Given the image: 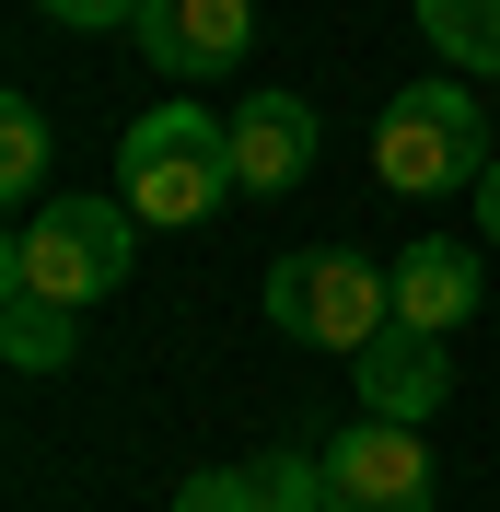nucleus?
Masks as SVG:
<instances>
[{"label":"nucleus","mask_w":500,"mask_h":512,"mask_svg":"<svg viewBox=\"0 0 500 512\" xmlns=\"http://www.w3.org/2000/svg\"><path fill=\"white\" fill-rule=\"evenodd\" d=\"M245 187L233 175V117H210V105H152V117H128L117 140V198L140 210V233H175V222H210L221 198Z\"/></svg>","instance_id":"nucleus-1"},{"label":"nucleus","mask_w":500,"mask_h":512,"mask_svg":"<svg viewBox=\"0 0 500 512\" xmlns=\"http://www.w3.org/2000/svg\"><path fill=\"white\" fill-rule=\"evenodd\" d=\"M140 256V210L128 198H35L12 256H0V291H35V303H105Z\"/></svg>","instance_id":"nucleus-2"},{"label":"nucleus","mask_w":500,"mask_h":512,"mask_svg":"<svg viewBox=\"0 0 500 512\" xmlns=\"http://www.w3.org/2000/svg\"><path fill=\"white\" fill-rule=\"evenodd\" d=\"M489 117H477V94L454 82V70H431V82H407L396 105L373 117V175L396 198H442V187H477L489 175Z\"/></svg>","instance_id":"nucleus-3"},{"label":"nucleus","mask_w":500,"mask_h":512,"mask_svg":"<svg viewBox=\"0 0 500 512\" xmlns=\"http://www.w3.org/2000/svg\"><path fill=\"white\" fill-rule=\"evenodd\" d=\"M268 326L280 338H314V350H373L384 326H396V268H373V256L349 245H303L268 268Z\"/></svg>","instance_id":"nucleus-4"},{"label":"nucleus","mask_w":500,"mask_h":512,"mask_svg":"<svg viewBox=\"0 0 500 512\" xmlns=\"http://www.w3.org/2000/svg\"><path fill=\"white\" fill-rule=\"evenodd\" d=\"M326 501L338 512H431V443H419V419H373L326 443Z\"/></svg>","instance_id":"nucleus-5"},{"label":"nucleus","mask_w":500,"mask_h":512,"mask_svg":"<svg viewBox=\"0 0 500 512\" xmlns=\"http://www.w3.org/2000/svg\"><path fill=\"white\" fill-rule=\"evenodd\" d=\"M349 384H361L373 419H431L454 396V350H442L431 326H384L373 350H349Z\"/></svg>","instance_id":"nucleus-6"},{"label":"nucleus","mask_w":500,"mask_h":512,"mask_svg":"<svg viewBox=\"0 0 500 512\" xmlns=\"http://www.w3.org/2000/svg\"><path fill=\"white\" fill-rule=\"evenodd\" d=\"M128 35L152 47V70H233L256 47V0H152Z\"/></svg>","instance_id":"nucleus-7"},{"label":"nucleus","mask_w":500,"mask_h":512,"mask_svg":"<svg viewBox=\"0 0 500 512\" xmlns=\"http://www.w3.org/2000/svg\"><path fill=\"white\" fill-rule=\"evenodd\" d=\"M303 163H314V105L303 94H245L233 105V175H245L256 198L303 187Z\"/></svg>","instance_id":"nucleus-8"},{"label":"nucleus","mask_w":500,"mask_h":512,"mask_svg":"<svg viewBox=\"0 0 500 512\" xmlns=\"http://www.w3.org/2000/svg\"><path fill=\"white\" fill-rule=\"evenodd\" d=\"M477 315V256L466 245H407L396 256V326H431V338H454V326Z\"/></svg>","instance_id":"nucleus-9"},{"label":"nucleus","mask_w":500,"mask_h":512,"mask_svg":"<svg viewBox=\"0 0 500 512\" xmlns=\"http://www.w3.org/2000/svg\"><path fill=\"white\" fill-rule=\"evenodd\" d=\"M0 350L24 361V373H59L82 350V315L70 303H35V291H0Z\"/></svg>","instance_id":"nucleus-10"},{"label":"nucleus","mask_w":500,"mask_h":512,"mask_svg":"<svg viewBox=\"0 0 500 512\" xmlns=\"http://www.w3.org/2000/svg\"><path fill=\"white\" fill-rule=\"evenodd\" d=\"M419 35L442 47V70H500V0H419Z\"/></svg>","instance_id":"nucleus-11"},{"label":"nucleus","mask_w":500,"mask_h":512,"mask_svg":"<svg viewBox=\"0 0 500 512\" xmlns=\"http://www.w3.org/2000/svg\"><path fill=\"white\" fill-rule=\"evenodd\" d=\"M0 187L24 198V210L47 198V117H35V94H12V105H0Z\"/></svg>","instance_id":"nucleus-12"},{"label":"nucleus","mask_w":500,"mask_h":512,"mask_svg":"<svg viewBox=\"0 0 500 512\" xmlns=\"http://www.w3.org/2000/svg\"><path fill=\"white\" fill-rule=\"evenodd\" d=\"M245 489H256V512H338L326 501V454H256Z\"/></svg>","instance_id":"nucleus-13"},{"label":"nucleus","mask_w":500,"mask_h":512,"mask_svg":"<svg viewBox=\"0 0 500 512\" xmlns=\"http://www.w3.org/2000/svg\"><path fill=\"white\" fill-rule=\"evenodd\" d=\"M175 512H256V489H245V466H198L175 489Z\"/></svg>","instance_id":"nucleus-14"},{"label":"nucleus","mask_w":500,"mask_h":512,"mask_svg":"<svg viewBox=\"0 0 500 512\" xmlns=\"http://www.w3.org/2000/svg\"><path fill=\"white\" fill-rule=\"evenodd\" d=\"M47 24H70V35H105V24H140L152 0H35Z\"/></svg>","instance_id":"nucleus-15"},{"label":"nucleus","mask_w":500,"mask_h":512,"mask_svg":"<svg viewBox=\"0 0 500 512\" xmlns=\"http://www.w3.org/2000/svg\"><path fill=\"white\" fill-rule=\"evenodd\" d=\"M477 233H489V245H500V163H489V175H477Z\"/></svg>","instance_id":"nucleus-16"}]
</instances>
